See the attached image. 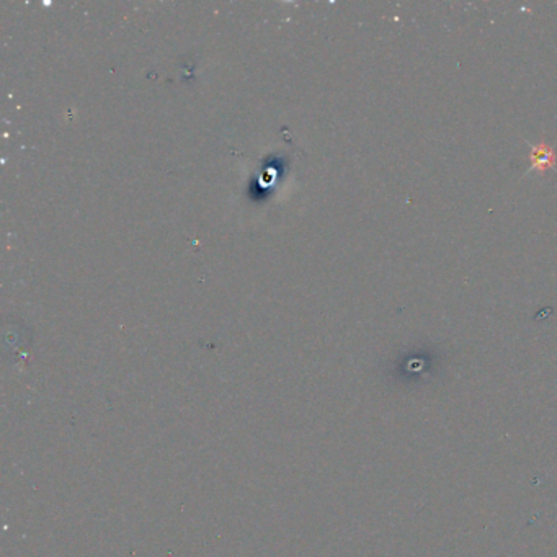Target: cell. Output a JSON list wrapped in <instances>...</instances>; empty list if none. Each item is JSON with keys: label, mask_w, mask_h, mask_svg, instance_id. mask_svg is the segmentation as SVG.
Masks as SVG:
<instances>
[{"label": "cell", "mask_w": 557, "mask_h": 557, "mask_svg": "<svg viewBox=\"0 0 557 557\" xmlns=\"http://www.w3.org/2000/svg\"><path fill=\"white\" fill-rule=\"evenodd\" d=\"M552 160V154L551 151H547L545 146H541L538 149L536 154L533 155V162H534V167H545L546 164H549Z\"/></svg>", "instance_id": "1"}]
</instances>
